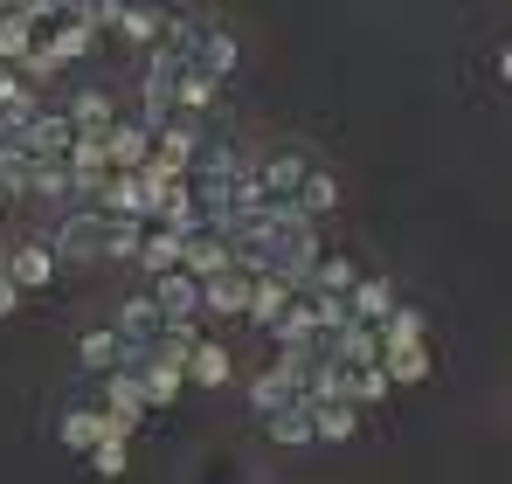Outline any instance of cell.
I'll list each match as a JSON object with an SVG mask.
<instances>
[{
  "label": "cell",
  "mask_w": 512,
  "mask_h": 484,
  "mask_svg": "<svg viewBox=\"0 0 512 484\" xmlns=\"http://www.w3.org/2000/svg\"><path fill=\"white\" fill-rule=\"evenodd\" d=\"M263 429H270V443H284V450H305V443H319V436H312V402H305V408H284V415H270Z\"/></svg>",
  "instance_id": "16"
},
{
  "label": "cell",
  "mask_w": 512,
  "mask_h": 484,
  "mask_svg": "<svg viewBox=\"0 0 512 484\" xmlns=\"http://www.w3.org/2000/svg\"><path fill=\"white\" fill-rule=\"evenodd\" d=\"M409 346H423V312L395 305V319L381 325V353H409Z\"/></svg>",
  "instance_id": "17"
},
{
  "label": "cell",
  "mask_w": 512,
  "mask_h": 484,
  "mask_svg": "<svg viewBox=\"0 0 512 484\" xmlns=\"http://www.w3.org/2000/svg\"><path fill=\"white\" fill-rule=\"evenodd\" d=\"M187 381H201V388H222V381H229V346H215V339H194V353H187Z\"/></svg>",
  "instance_id": "13"
},
{
  "label": "cell",
  "mask_w": 512,
  "mask_h": 484,
  "mask_svg": "<svg viewBox=\"0 0 512 484\" xmlns=\"http://www.w3.org/2000/svg\"><path fill=\"white\" fill-rule=\"evenodd\" d=\"M118 35H125V42H153V49H160L167 14H160V7H118Z\"/></svg>",
  "instance_id": "18"
},
{
  "label": "cell",
  "mask_w": 512,
  "mask_h": 484,
  "mask_svg": "<svg viewBox=\"0 0 512 484\" xmlns=\"http://www.w3.org/2000/svg\"><path fill=\"white\" fill-rule=\"evenodd\" d=\"M90 464H97V478H125V436L97 443V450H90Z\"/></svg>",
  "instance_id": "25"
},
{
  "label": "cell",
  "mask_w": 512,
  "mask_h": 484,
  "mask_svg": "<svg viewBox=\"0 0 512 484\" xmlns=\"http://www.w3.org/2000/svg\"><path fill=\"white\" fill-rule=\"evenodd\" d=\"M63 443H70V450L111 443V408H70V415H63Z\"/></svg>",
  "instance_id": "8"
},
{
  "label": "cell",
  "mask_w": 512,
  "mask_h": 484,
  "mask_svg": "<svg viewBox=\"0 0 512 484\" xmlns=\"http://www.w3.org/2000/svg\"><path fill=\"white\" fill-rule=\"evenodd\" d=\"M153 146H160V139H153V132H146L139 118H132V125H111V132H104L111 173H146V166H153Z\"/></svg>",
  "instance_id": "1"
},
{
  "label": "cell",
  "mask_w": 512,
  "mask_h": 484,
  "mask_svg": "<svg viewBox=\"0 0 512 484\" xmlns=\"http://www.w3.org/2000/svg\"><path fill=\"white\" fill-rule=\"evenodd\" d=\"M353 284H360V270H353L346 256H326V263H319V277H312V291H319V298H353Z\"/></svg>",
  "instance_id": "21"
},
{
  "label": "cell",
  "mask_w": 512,
  "mask_h": 484,
  "mask_svg": "<svg viewBox=\"0 0 512 484\" xmlns=\"http://www.w3.org/2000/svg\"><path fill=\"white\" fill-rule=\"evenodd\" d=\"M7 312H21V291H14V277L0 270V319H7Z\"/></svg>",
  "instance_id": "26"
},
{
  "label": "cell",
  "mask_w": 512,
  "mask_h": 484,
  "mask_svg": "<svg viewBox=\"0 0 512 484\" xmlns=\"http://www.w3.org/2000/svg\"><path fill=\"white\" fill-rule=\"evenodd\" d=\"M340 208V180L333 173H305V187H298V215L312 222V215H333Z\"/></svg>",
  "instance_id": "19"
},
{
  "label": "cell",
  "mask_w": 512,
  "mask_h": 484,
  "mask_svg": "<svg viewBox=\"0 0 512 484\" xmlns=\"http://www.w3.org/2000/svg\"><path fill=\"white\" fill-rule=\"evenodd\" d=\"M77 360H84L90 374H104V381H111V374H125V367H132V346L118 339V325H104V332H84Z\"/></svg>",
  "instance_id": "5"
},
{
  "label": "cell",
  "mask_w": 512,
  "mask_h": 484,
  "mask_svg": "<svg viewBox=\"0 0 512 484\" xmlns=\"http://www.w3.org/2000/svg\"><path fill=\"white\" fill-rule=\"evenodd\" d=\"M388 388H395V381H388L381 367H353V388H346V402H353V408H374V402H388Z\"/></svg>",
  "instance_id": "23"
},
{
  "label": "cell",
  "mask_w": 512,
  "mask_h": 484,
  "mask_svg": "<svg viewBox=\"0 0 512 484\" xmlns=\"http://www.w3.org/2000/svg\"><path fill=\"white\" fill-rule=\"evenodd\" d=\"M194 70H201V77H229V70H236V35H229V28H208V42H201V56H194Z\"/></svg>",
  "instance_id": "15"
},
{
  "label": "cell",
  "mask_w": 512,
  "mask_h": 484,
  "mask_svg": "<svg viewBox=\"0 0 512 484\" xmlns=\"http://www.w3.org/2000/svg\"><path fill=\"white\" fill-rule=\"evenodd\" d=\"M70 125H77V139H104L111 132V97L104 90H77L70 97Z\"/></svg>",
  "instance_id": "10"
},
{
  "label": "cell",
  "mask_w": 512,
  "mask_h": 484,
  "mask_svg": "<svg viewBox=\"0 0 512 484\" xmlns=\"http://www.w3.org/2000/svg\"><path fill=\"white\" fill-rule=\"evenodd\" d=\"M250 298H256V277H250V270H222V277H208V284H201V312H215V319L250 312Z\"/></svg>",
  "instance_id": "2"
},
{
  "label": "cell",
  "mask_w": 512,
  "mask_h": 484,
  "mask_svg": "<svg viewBox=\"0 0 512 484\" xmlns=\"http://www.w3.org/2000/svg\"><path fill=\"white\" fill-rule=\"evenodd\" d=\"M291 305H298V291H291L284 277H256V298H250V319L256 325H270V332H277V319H284Z\"/></svg>",
  "instance_id": "9"
},
{
  "label": "cell",
  "mask_w": 512,
  "mask_h": 484,
  "mask_svg": "<svg viewBox=\"0 0 512 484\" xmlns=\"http://www.w3.org/2000/svg\"><path fill=\"white\" fill-rule=\"evenodd\" d=\"M49 49H56V63H84L90 49H97V28H90V21H70V28L49 35Z\"/></svg>",
  "instance_id": "20"
},
{
  "label": "cell",
  "mask_w": 512,
  "mask_h": 484,
  "mask_svg": "<svg viewBox=\"0 0 512 484\" xmlns=\"http://www.w3.org/2000/svg\"><path fill=\"white\" fill-rule=\"evenodd\" d=\"M215 90H222L215 77L187 70V77H180V97H173V111H180V118H194V111H208V104H215Z\"/></svg>",
  "instance_id": "22"
},
{
  "label": "cell",
  "mask_w": 512,
  "mask_h": 484,
  "mask_svg": "<svg viewBox=\"0 0 512 484\" xmlns=\"http://www.w3.org/2000/svg\"><path fill=\"white\" fill-rule=\"evenodd\" d=\"M132 374L146 381V408H173L180 381H187V367H173V360H146V367H132Z\"/></svg>",
  "instance_id": "11"
},
{
  "label": "cell",
  "mask_w": 512,
  "mask_h": 484,
  "mask_svg": "<svg viewBox=\"0 0 512 484\" xmlns=\"http://www.w3.org/2000/svg\"><path fill=\"white\" fill-rule=\"evenodd\" d=\"M180 256H187V236H167V229H153V236H146V249H139L146 277H173V270H180Z\"/></svg>",
  "instance_id": "14"
},
{
  "label": "cell",
  "mask_w": 512,
  "mask_h": 484,
  "mask_svg": "<svg viewBox=\"0 0 512 484\" xmlns=\"http://www.w3.org/2000/svg\"><path fill=\"white\" fill-rule=\"evenodd\" d=\"M360 429V408L353 402H312V436L319 443H346Z\"/></svg>",
  "instance_id": "12"
},
{
  "label": "cell",
  "mask_w": 512,
  "mask_h": 484,
  "mask_svg": "<svg viewBox=\"0 0 512 484\" xmlns=\"http://www.w3.org/2000/svg\"><path fill=\"white\" fill-rule=\"evenodd\" d=\"M346 305H353V319H360V325H374V332L395 319V291H388V277H360Z\"/></svg>",
  "instance_id": "7"
},
{
  "label": "cell",
  "mask_w": 512,
  "mask_h": 484,
  "mask_svg": "<svg viewBox=\"0 0 512 484\" xmlns=\"http://www.w3.org/2000/svg\"><path fill=\"white\" fill-rule=\"evenodd\" d=\"M0 208H7V194H0Z\"/></svg>",
  "instance_id": "27"
},
{
  "label": "cell",
  "mask_w": 512,
  "mask_h": 484,
  "mask_svg": "<svg viewBox=\"0 0 512 484\" xmlns=\"http://www.w3.org/2000/svg\"><path fill=\"white\" fill-rule=\"evenodd\" d=\"M153 305H160V319H167V325L194 319V312H201V284H194L187 270H173V277H153Z\"/></svg>",
  "instance_id": "6"
},
{
  "label": "cell",
  "mask_w": 512,
  "mask_h": 484,
  "mask_svg": "<svg viewBox=\"0 0 512 484\" xmlns=\"http://www.w3.org/2000/svg\"><path fill=\"white\" fill-rule=\"evenodd\" d=\"M180 270L194 277V284H208V277H222V270H236V249L215 236V229H201V236H187V256H180Z\"/></svg>",
  "instance_id": "4"
},
{
  "label": "cell",
  "mask_w": 512,
  "mask_h": 484,
  "mask_svg": "<svg viewBox=\"0 0 512 484\" xmlns=\"http://www.w3.org/2000/svg\"><path fill=\"white\" fill-rule=\"evenodd\" d=\"M381 374H388V381H429V346H409V353H381Z\"/></svg>",
  "instance_id": "24"
},
{
  "label": "cell",
  "mask_w": 512,
  "mask_h": 484,
  "mask_svg": "<svg viewBox=\"0 0 512 484\" xmlns=\"http://www.w3.org/2000/svg\"><path fill=\"white\" fill-rule=\"evenodd\" d=\"M0 270L14 277V291H42V284L56 277V249H49V242H14Z\"/></svg>",
  "instance_id": "3"
}]
</instances>
